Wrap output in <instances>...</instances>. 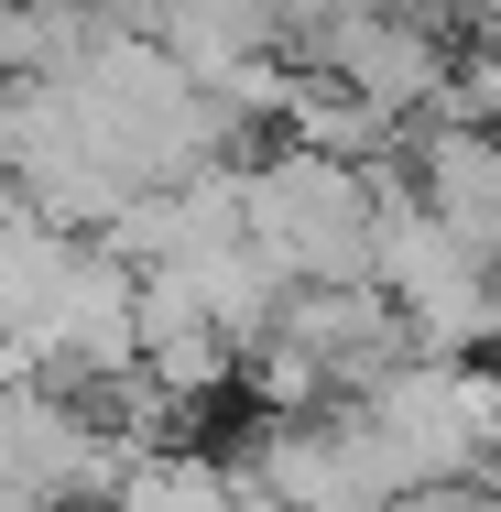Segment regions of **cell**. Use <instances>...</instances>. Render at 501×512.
I'll list each match as a JSON object with an SVG mask.
<instances>
[{
    "instance_id": "cell-1",
    "label": "cell",
    "mask_w": 501,
    "mask_h": 512,
    "mask_svg": "<svg viewBox=\"0 0 501 512\" xmlns=\"http://www.w3.org/2000/svg\"><path fill=\"white\" fill-rule=\"evenodd\" d=\"M382 164H338V153H305V142L273 131L240 164V229H251V251L284 284H349V273H371V186H382Z\"/></svg>"
},
{
    "instance_id": "cell-3",
    "label": "cell",
    "mask_w": 501,
    "mask_h": 512,
    "mask_svg": "<svg viewBox=\"0 0 501 512\" xmlns=\"http://www.w3.org/2000/svg\"><path fill=\"white\" fill-rule=\"evenodd\" d=\"M393 164H403V186L436 207L469 251H491V262H501V131H491V120L425 109V120L393 142Z\"/></svg>"
},
{
    "instance_id": "cell-4",
    "label": "cell",
    "mask_w": 501,
    "mask_h": 512,
    "mask_svg": "<svg viewBox=\"0 0 501 512\" xmlns=\"http://www.w3.org/2000/svg\"><path fill=\"white\" fill-rule=\"evenodd\" d=\"M273 338H295L338 393H360L371 371H393L403 349H414V338H403V316H393V295H382L371 273H349V284H284Z\"/></svg>"
},
{
    "instance_id": "cell-2",
    "label": "cell",
    "mask_w": 501,
    "mask_h": 512,
    "mask_svg": "<svg viewBox=\"0 0 501 512\" xmlns=\"http://www.w3.org/2000/svg\"><path fill=\"white\" fill-rule=\"evenodd\" d=\"M349 404L371 414L393 480H491L501 469V371L491 360L403 349L393 371H371Z\"/></svg>"
},
{
    "instance_id": "cell-5",
    "label": "cell",
    "mask_w": 501,
    "mask_h": 512,
    "mask_svg": "<svg viewBox=\"0 0 501 512\" xmlns=\"http://www.w3.org/2000/svg\"><path fill=\"white\" fill-rule=\"evenodd\" d=\"M99 512H251V491L229 480V458L218 447H142V458H120V480L99 491Z\"/></svg>"
}]
</instances>
